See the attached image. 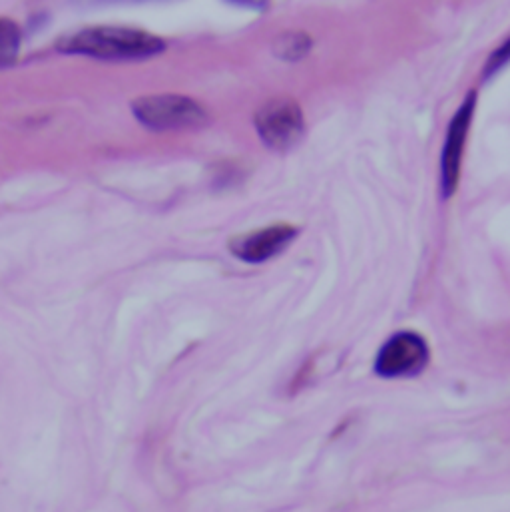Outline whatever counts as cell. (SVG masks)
Listing matches in <instances>:
<instances>
[{
    "label": "cell",
    "instance_id": "6",
    "mask_svg": "<svg viewBox=\"0 0 510 512\" xmlns=\"http://www.w3.org/2000/svg\"><path fill=\"white\" fill-rule=\"evenodd\" d=\"M297 238V228L289 224H275L265 230H255L238 236L230 242V250L236 257L248 263H261L281 254Z\"/></svg>",
    "mask_w": 510,
    "mask_h": 512
},
{
    "label": "cell",
    "instance_id": "4",
    "mask_svg": "<svg viewBox=\"0 0 510 512\" xmlns=\"http://www.w3.org/2000/svg\"><path fill=\"white\" fill-rule=\"evenodd\" d=\"M429 363L427 341L413 331L395 333L379 349L375 359V373L385 379H403L419 375Z\"/></svg>",
    "mask_w": 510,
    "mask_h": 512
},
{
    "label": "cell",
    "instance_id": "7",
    "mask_svg": "<svg viewBox=\"0 0 510 512\" xmlns=\"http://www.w3.org/2000/svg\"><path fill=\"white\" fill-rule=\"evenodd\" d=\"M313 42L305 32H283L273 42L275 56L283 60H299L311 50Z\"/></svg>",
    "mask_w": 510,
    "mask_h": 512
},
{
    "label": "cell",
    "instance_id": "3",
    "mask_svg": "<svg viewBox=\"0 0 510 512\" xmlns=\"http://www.w3.org/2000/svg\"><path fill=\"white\" fill-rule=\"evenodd\" d=\"M255 130L263 144L273 150L295 148L305 132L303 112L291 98H273L257 110Z\"/></svg>",
    "mask_w": 510,
    "mask_h": 512
},
{
    "label": "cell",
    "instance_id": "2",
    "mask_svg": "<svg viewBox=\"0 0 510 512\" xmlns=\"http://www.w3.org/2000/svg\"><path fill=\"white\" fill-rule=\"evenodd\" d=\"M136 120L150 130H186L208 124L210 114L194 98L180 94L142 96L132 102Z\"/></svg>",
    "mask_w": 510,
    "mask_h": 512
},
{
    "label": "cell",
    "instance_id": "9",
    "mask_svg": "<svg viewBox=\"0 0 510 512\" xmlns=\"http://www.w3.org/2000/svg\"><path fill=\"white\" fill-rule=\"evenodd\" d=\"M510 60V38L499 48V50H495L493 52V56L489 58V64L485 66V70H487V74H491V72H495V70H501L507 62Z\"/></svg>",
    "mask_w": 510,
    "mask_h": 512
},
{
    "label": "cell",
    "instance_id": "8",
    "mask_svg": "<svg viewBox=\"0 0 510 512\" xmlns=\"http://www.w3.org/2000/svg\"><path fill=\"white\" fill-rule=\"evenodd\" d=\"M22 44V32L16 22L0 18V68H8L16 62Z\"/></svg>",
    "mask_w": 510,
    "mask_h": 512
},
{
    "label": "cell",
    "instance_id": "5",
    "mask_svg": "<svg viewBox=\"0 0 510 512\" xmlns=\"http://www.w3.org/2000/svg\"><path fill=\"white\" fill-rule=\"evenodd\" d=\"M477 104V92H469L459 110L455 112L449 128H447V138L443 146V156H441V192L443 198H449L455 194L457 184H459V174H461V160L469 136V128L473 122V112Z\"/></svg>",
    "mask_w": 510,
    "mask_h": 512
},
{
    "label": "cell",
    "instance_id": "1",
    "mask_svg": "<svg viewBox=\"0 0 510 512\" xmlns=\"http://www.w3.org/2000/svg\"><path fill=\"white\" fill-rule=\"evenodd\" d=\"M62 54H80L98 60H144L166 50V42L138 28L90 26L62 36L56 44Z\"/></svg>",
    "mask_w": 510,
    "mask_h": 512
}]
</instances>
